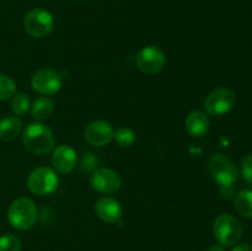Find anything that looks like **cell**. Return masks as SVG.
I'll return each instance as SVG.
<instances>
[{"mask_svg": "<svg viewBox=\"0 0 252 251\" xmlns=\"http://www.w3.org/2000/svg\"><path fill=\"white\" fill-rule=\"evenodd\" d=\"M209 172L219 186L234 185L238 180L239 171L235 162L224 154H214L208 162Z\"/></svg>", "mask_w": 252, "mask_h": 251, "instance_id": "cell-4", "label": "cell"}, {"mask_svg": "<svg viewBox=\"0 0 252 251\" xmlns=\"http://www.w3.org/2000/svg\"><path fill=\"white\" fill-rule=\"evenodd\" d=\"M209 126H211V123H209L206 113L198 110L191 111L187 115L186 121H185V127H186L189 134L196 138H201L206 135L207 132L209 130Z\"/></svg>", "mask_w": 252, "mask_h": 251, "instance_id": "cell-14", "label": "cell"}, {"mask_svg": "<svg viewBox=\"0 0 252 251\" xmlns=\"http://www.w3.org/2000/svg\"><path fill=\"white\" fill-rule=\"evenodd\" d=\"M84 137L93 147H105L115 137V129L107 121L96 120L86 126Z\"/></svg>", "mask_w": 252, "mask_h": 251, "instance_id": "cell-11", "label": "cell"}, {"mask_svg": "<svg viewBox=\"0 0 252 251\" xmlns=\"http://www.w3.org/2000/svg\"><path fill=\"white\" fill-rule=\"evenodd\" d=\"M52 165L59 174H69L76 166V153L69 145H59L53 150Z\"/></svg>", "mask_w": 252, "mask_h": 251, "instance_id": "cell-13", "label": "cell"}, {"mask_svg": "<svg viewBox=\"0 0 252 251\" xmlns=\"http://www.w3.org/2000/svg\"><path fill=\"white\" fill-rule=\"evenodd\" d=\"M22 130V121L16 116H10L0 121V140L11 142Z\"/></svg>", "mask_w": 252, "mask_h": 251, "instance_id": "cell-15", "label": "cell"}, {"mask_svg": "<svg viewBox=\"0 0 252 251\" xmlns=\"http://www.w3.org/2000/svg\"><path fill=\"white\" fill-rule=\"evenodd\" d=\"M7 220L12 228L17 230H27L32 228L37 220V207L29 197H19L15 199L7 211Z\"/></svg>", "mask_w": 252, "mask_h": 251, "instance_id": "cell-2", "label": "cell"}, {"mask_svg": "<svg viewBox=\"0 0 252 251\" xmlns=\"http://www.w3.org/2000/svg\"><path fill=\"white\" fill-rule=\"evenodd\" d=\"M61 75L52 69H41L36 71L31 79V86L36 93L41 95H54L62 88Z\"/></svg>", "mask_w": 252, "mask_h": 251, "instance_id": "cell-10", "label": "cell"}, {"mask_svg": "<svg viewBox=\"0 0 252 251\" xmlns=\"http://www.w3.org/2000/svg\"><path fill=\"white\" fill-rule=\"evenodd\" d=\"M95 213L105 223H117L123 216V207L113 197H102L96 202Z\"/></svg>", "mask_w": 252, "mask_h": 251, "instance_id": "cell-12", "label": "cell"}, {"mask_svg": "<svg viewBox=\"0 0 252 251\" xmlns=\"http://www.w3.org/2000/svg\"><path fill=\"white\" fill-rule=\"evenodd\" d=\"M58 176L49 167H37L27 177V188L37 196H46L58 187Z\"/></svg>", "mask_w": 252, "mask_h": 251, "instance_id": "cell-6", "label": "cell"}, {"mask_svg": "<svg viewBox=\"0 0 252 251\" xmlns=\"http://www.w3.org/2000/svg\"><path fill=\"white\" fill-rule=\"evenodd\" d=\"M25 31L32 37L42 38L46 37L53 31L54 29V19L49 11L46 9H37L31 10L29 14L25 16L24 20Z\"/></svg>", "mask_w": 252, "mask_h": 251, "instance_id": "cell-5", "label": "cell"}, {"mask_svg": "<svg viewBox=\"0 0 252 251\" xmlns=\"http://www.w3.org/2000/svg\"><path fill=\"white\" fill-rule=\"evenodd\" d=\"M16 93V84L10 76L0 74V101L11 98Z\"/></svg>", "mask_w": 252, "mask_h": 251, "instance_id": "cell-20", "label": "cell"}, {"mask_svg": "<svg viewBox=\"0 0 252 251\" xmlns=\"http://www.w3.org/2000/svg\"><path fill=\"white\" fill-rule=\"evenodd\" d=\"M32 116L37 121H44L51 117L54 112V102L47 96H42L34 100L31 107Z\"/></svg>", "mask_w": 252, "mask_h": 251, "instance_id": "cell-16", "label": "cell"}, {"mask_svg": "<svg viewBox=\"0 0 252 251\" xmlns=\"http://www.w3.org/2000/svg\"><path fill=\"white\" fill-rule=\"evenodd\" d=\"M21 240L16 235L7 234L0 236V251H21Z\"/></svg>", "mask_w": 252, "mask_h": 251, "instance_id": "cell-21", "label": "cell"}, {"mask_svg": "<svg viewBox=\"0 0 252 251\" xmlns=\"http://www.w3.org/2000/svg\"><path fill=\"white\" fill-rule=\"evenodd\" d=\"M22 143L30 153L36 155H44L54 149L53 132L43 123H31L27 126L22 135Z\"/></svg>", "mask_w": 252, "mask_h": 251, "instance_id": "cell-1", "label": "cell"}, {"mask_svg": "<svg viewBox=\"0 0 252 251\" xmlns=\"http://www.w3.org/2000/svg\"><path fill=\"white\" fill-rule=\"evenodd\" d=\"M207 251H225V250H224V246H221L220 244H218V245L209 246Z\"/></svg>", "mask_w": 252, "mask_h": 251, "instance_id": "cell-26", "label": "cell"}, {"mask_svg": "<svg viewBox=\"0 0 252 251\" xmlns=\"http://www.w3.org/2000/svg\"><path fill=\"white\" fill-rule=\"evenodd\" d=\"M98 159L91 153H85L83 154L80 159V169L83 172H90L95 171L97 169Z\"/></svg>", "mask_w": 252, "mask_h": 251, "instance_id": "cell-22", "label": "cell"}, {"mask_svg": "<svg viewBox=\"0 0 252 251\" xmlns=\"http://www.w3.org/2000/svg\"><path fill=\"white\" fill-rule=\"evenodd\" d=\"M90 184L96 192L111 194L120 189L122 180L115 170L108 169V167H100L93 172L90 177Z\"/></svg>", "mask_w": 252, "mask_h": 251, "instance_id": "cell-9", "label": "cell"}, {"mask_svg": "<svg viewBox=\"0 0 252 251\" xmlns=\"http://www.w3.org/2000/svg\"><path fill=\"white\" fill-rule=\"evenodd\" d=\"M30 98L26 94L20 93L12 96L11 110L16 116H24L30 110Z\"/></svg>", "mask_w": 252, "mask_h": 251, "instance_id": "cell-19", "label": "cell"}, {"mask_svg": "<svg viewBox=\"0 0 252 251\" xmlns=\"http://www.w3.org/2000/svg\"><path fill=\"white\" fill-rule=\"evenodd\" d=\"M166 63V56L160 48L155 46H147L138 52L135 64L138 69L145 74H157Z\"/></svg>", "mask_w": 252, "mask_h": 251, "instance_id": "cell-8", "label": "cell"}, {"mask_svg": "<svg viewBox=\"0 0 252 251\" xmlns=\"http://www.w3.org/2000/svg\"><path fill=\"white\" fill-rule=\"evenodd\" d=\"M231 251H252V245H249V244H240V245H236Z\"/></svg>", "mask_w": 252, "mask_h": 251, "instance_id": "cell-25", "label": "cell"}, {"mask_svg": "<svg viewBox=\"0 0 252 251\" xmlns=\"http://www.w3.org/2000/svg\"><path fill=\"white\" fill-rule=\"evenodd\" d=\"M236 96L231 89L218 88L204 100V110L211 116H223L235 106Z\"/></svg>", "mask_w": 252, "mask_h": 251, "instance_id": "cell-7", "label": "cell"}, {"mask_svg": "<svg viewBox=\"0 0 252 251\" xmlns=\"http://www.w3.org/2000/svg\"><path fill=\"white\" fill-rule=\"evenodd\" d=\"M235 209L244 218H252V191L244 189L235 197Z\"/></svg>", "mask_w": 252, "mask_h": 251, "instance_id": "cell-17", "label": "cell"}, {"mask_svg": "<svg viewBox=\"0 0 252 251\" xmlns=\"http://www.w3.org/2000/svg\"><path fill=\"white\" fill-rule=\"evenodd\" d=\"M213 234L221 246H233L243 236V225L231 214H220L213 223Z\"/></svg>", "mask_w": 252, "mask_h": 251, "instance_id": "cell-3", "label": "cell"}, {"mask_svg": "<svg viewBox=\"0 0 252 251\" xmlns=\"http://www.w3.org/2000/svg\"><path fill=\"white\" fill-rule=\"evenodd\" d=\"M219 189H220V194L224 197V198H231L234 192H235V187H234V185L219 186Z\"/></svg>", "mask_w": 252, "mask_h": 251, "instance_id": "cell-24", "label": "cell"}, {"mask_svg": "<svg viewBox=\"0 0 252 251\" xmlns=\"http://www.w3.org/2000/svg\"><path fill=\"white\" fill-rule=\"evenodd\" d=\"M241 174H243L244 179L252 185V154L246 155L241 160Z\"/></svg>", "mask_w": 252, "mask_h": 251, "instance_id": "cell-23", "label": "cell"}, {"mask_svg": "<svg viewBox=\"0 0 252 251\" xmlns=\"http://www.w3.org/2000/svg\"><path fill=\"white\" fill-rule=\"evenodd\" d=\"M115 140L120 147H130L135 142V133L129 127H120L115 132Z\"/></svg>", "mask_w": 252, "mask_h": 251, "instance_id": "cell-18", "label": "cell"}]
</instances>
